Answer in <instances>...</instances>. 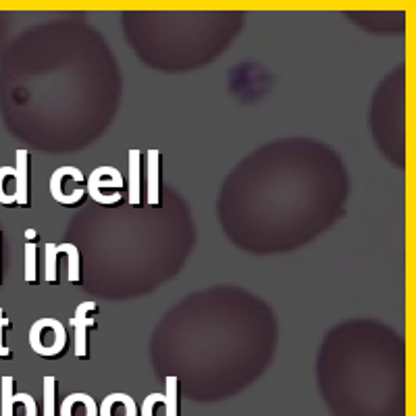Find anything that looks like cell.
<instances>
[{
	"mask_svg": "<svg viewBox=\"0 0 416 416\" xmlns=\"http://www.w3.org/2000/svg\"><path fill=\"white\" fill-rule=\"evenodd\" d=\"M30 345L40 356H57L67 345L65 325L57 319H40L30 329Z\"/></svg>",
	"mask_w": 416,
	"mask_h": 416,
	"instance_id": "6da1fadb",
	"label": "cell"
},
{
	"mask_svg": "<svg viewBox=\"0 0 416 416\" xmlns=\"http://www.w3.org/2000/svg\"><path fill=\"white\" fill-rule=\"evenodd\" d=\"M123 186V177L119 169L109 167V179H105V167H98L88 177V194L98 204H114L121 200L119 188Z\"/></svg>",
	"mask_w": 416,
	"mask_h": 416,
	"instance_id": "7a4b0ae2",
	"label": "cell"
},
{
	"mask_svg": "<svg viewBox=\"0 0 416 416\" xmlns=\"http://www.w3.org/2000/svg\"><path fill=\"white\" fill-rule=\"evenodd\" d=\"M98 304L94 300H85L77 306L76 316L71 319V325L76 327V356L77 358H88V329L96 327V321L88 316V312L96 310Z\"/></svg>",
	"mask_w": 416,
	"mask_h": 416,
	"instance_id": "3957f363",
	"label": "cell"
},
{
	"mask_svg": "<svg viewBox=\"0 0 416 416\" xmlns=\"http://www.w3.org/2000/svg\"><path fill=\"white\" fill-rule=\"evenodd\" d=\"M15 198L19 206H30V152H15Z\"/></svg>",
	"mask_w": 416,
	"mask_h": 416,
	"instance_id": "277c9868",
	"label": "cell"
},
{
	"mask_svg": "<svg viewBox=\"0 0 416 416\" xmlns=\"http://www.w3.org/2000/svg\"><path fill=\"white\" fill-rule=\"evenodd\" d=\"M61 416H98V404L88 393H71L61 406Z\"/></svg>",
	"mask_w": 416,
	"mask_h": 416,
	"instance_id": "5b68a950",
	"label": "cell"
},
{
	"mask_svg": "<svg viewBox=\"0 0 416 416\" xmlns=\"http://www.w3.org/2000/svg\"><path fill=\"white\" fill-rule=\"evenodd\" d=\"M100 416H136V402L127 393H111L100 404Z\"/></svg>",
	"mask_w": 416,
	"mask_h": 416,
	"instance_id": "8992f818",
	"label": "cell"
},
{
	"mask_svg": "<svg viewBox=\"0 0 416 416\" xmlns=\"http://www.w3.org/2000/svg\"><path fill=\"white\" fill-rule=\"evenodd\" d=\"M158 189H160V152L148 150V202L158 206Z\"/></svg>",
	"mask_w": 416,
	"mask_h": 416,
	"instance_id": "52a82bcc",
	"label": "cell"
},
{
	"mask_svg": "<svg viewBox=\"0 0 416 416\" xmlns=\"http://www.w3.org/2000/svg\"><path fill=\"white\" fill-rule=\"evenodd\" d=\"M140 150H129V204H140Z\"/></svg>",
	"mask_w": 416,
	"mask_h": 416,
	"instance_id": "ba28073f",
	"label": "cell"
},
{
	"mask_svg": "<svg viewBox=\"0 0 416 416\" xmlns=\"http://www.w3.org/2000/svg\"><path fill=\"white\" fill-rule=\"evenodd\" d=\"M15 406V391H13V377H2V389H0V416H15L13 415Z\"/></svg>",
	"mask_w": 416,
	"mask_h": 416,
	"instance_id": "9c48e42d",
	"label": "cell"
},
{
	"mask_svg": "<svg viewBox=\"0 0 416 416\" xmlns=\"http://www.w3.org/2000/svg\"><path fill=\"white\" fill-rule=\"evenodd\" d=\"M57 252L69 256L67 279H69V283H77L79 281V250H77L73 244H61V246H57Z\"/></svg>",
	"mask_w": 416,
	"mask_h": 416,
	"instance_id": "30bf717a",
	"label": "cell"
},
{
	"mask_svg": "<svg viewBox=\"0 0 416 416\" xmlns=\"http://www.w3.org/2000/svg\"><path fill=\"white\" fill-rule=\"evenodd\" d=\"M167 385V393H165V410L167 416H177V377L165 379Z\"/></svg>",
	"mask_w": 416,
	"mask_h": 416,
	"instance_id": "8fae6325",
	"label": "cell"
},
{
	"mask_svg": "<svg viewBox=\"0 0 416 416\" xmlns=\"http://www.w3.org/2000/svg\"><path fill=\"white\" fill-rule=\"evenodd\" d=\"M25 281L36 283V239H25Z\"/></svg>",
	"mask_w": 416,
	"mask_h": 416,
	"instance_id": "7c38bea8",
	"label": "cell"
},
{
	"mask_svg": "<svg viewBox=\"0 0 416 416\" xmlns=\"http://www.w3.org/2000/svg\"><path fill=\"white\" fill-rule=\"evenodd\" d=\"M54 389H57V379L46 375L44 377V416H54Z\"/></svg>",
	"mask_w": 416,
	"mask_h": 416,
	"instance_id": "4fadbf2b",
	"label": "cell"
},
{
	"mask_svg": "<svg viewBox=\"0 0 416 416\" xmlns=\"http://www.w3.org/2000/svg\"><path fill=\"white\" fill-rule=\"evenodd\" d=\"M57 244H46V281L57 283Z\"/></svg>",
	"mask_w": 416,
	"mask_h": 416,
	"instance_id": "5bb4252c",
	"label": "cell"
},
{
	"mask_svg": "<svg viewBox=\"0 0 416 416\" xmlns=\"http://www.w3.org/2000/svg\"><path fill=\"white\" fill-rule=\"evenodd\" d=\"M15 175V167H0V204H15L17 200L6 194V179Z\"/></svg>",
	"mask_w": 416,
	"mask_h": 416,
	"instance_id": "9a60e30c",
	"label": "cell"
},
{
	"mask_svg": "<svg viewBox=\"0 0 416 416\" xmlns=\"http://www.w3.org/2000/svg\"><path fill=\"white\" fill-rule=\"evenodd\" d=\"M162 400H165V393H152V396H148V398L144 400V406H142V416H167V410L156 412V406H158Z\"/></svg>",
	"mask_w": 416,
	"mask_h": 416,
	"instance_id": "2e32d148",
	"label": "cell"
},
{
	"mask_svg": "<svg viewBox=\"0 0 416 416\" xmlns=\"http://www.w3.org/2000/svg\"><path fill=\"white\" fill-rule=\"evenodd\" d=\"M15 402L25 406V416H38L36 402H34V398L30 393H15Z\"/></svg>",
	"mask_w": 416,
	"mask_h": 416,
	"instance_id": "e0dca14e",
	"label": "cell"
},
{
	"mask_svg": "<svg viewBox=\"0 0 416 416\" xmlns=\"http://www.w3.org/2000/svg\"><path fill=\"white\" fill-rule=\"evenodd\" d=\"M4 327H11V321L4 316L2 308H0V358H11V350L2 343V329Z\"/></svg>",
	"mask_w": 416,
	"mask_h": 416,
	"instance_id": "ac0fdd59",
	"label": "cell"
}]
</instances>
